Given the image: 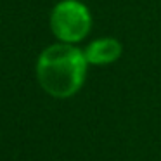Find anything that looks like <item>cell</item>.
<instances>
[{
  "instance_id": "obj_1",
  "label": "cell",
  "mask_w": 161,
  "mask_h": 161,
  "mask_svg": "<svg viewBox=\"0 0 161 161\" xmlns=\"http://www.w3.org/2000/svg\"><path fill=\"white\" fill-rule=\"evenodd\" d=\"M35 73L36 81L47 95L54 99H69L83 88L88 63L81 47L57 42L40 52Z\"/></svg>"
},
{
  "instance_id": "obj_3",
  "label": "cell",
  "mask_w": 161,
  "mask_h": 161,
  "mask_svg": "<svg viewBox=\"0 0 161 161\" xmlns=\"http://www.w3.org/2000/svg\"><path fill=\"white\" fill-rule=\"evenodd\" d=\"M83 54L88 66H109L119 61L123 54V43L114 36H101L87 43Z\"/></svg>"
},
{
  "instance_id": "obj_2",
  "label": "cell",
  "mask_w": 161,
  "mask_h": 161,
  "mask_svg": "<svg viewBox=\"0 0 161 161\" xmlns=\"http://www.w3.org/2000/svg\"><path fill=\"white\" fill-rule=\"evenodd\" d=\"M92 12L81 0H59L49 14V28L57 42L78 45L92 31Z\"/></svg>"
}]
</instances>
